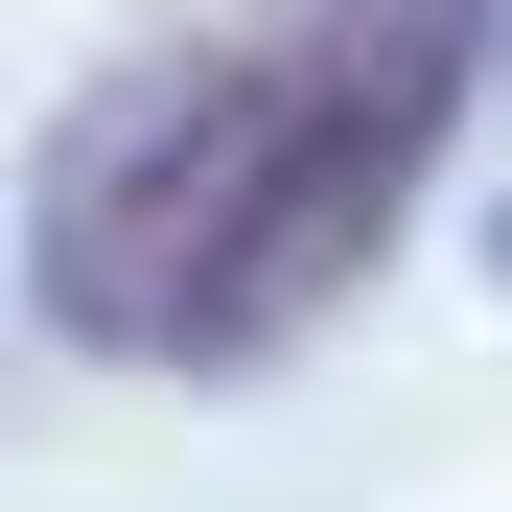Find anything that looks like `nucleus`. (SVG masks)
Listing matches in <instances>:
<instances>
[{"label":"nucleus","mask_w":512,"mask_h":512,"mask_svg":"<svg viewBox=\"0 0 512 512\" xmlns=\"http://www.w3.org/2000/svg\"><path fill=\"white\" fill-rule=\"evenodd\" d=\"M489 70V0H280V24L140 47L117 94H70L24 163V280L70 350L140 373H256L396 256L419 163H443Z\"/></svg>","instance_id":"f257e3e1"}]
</instances>
